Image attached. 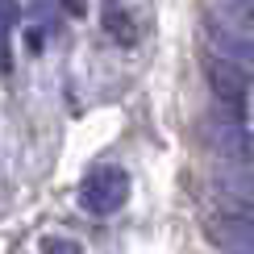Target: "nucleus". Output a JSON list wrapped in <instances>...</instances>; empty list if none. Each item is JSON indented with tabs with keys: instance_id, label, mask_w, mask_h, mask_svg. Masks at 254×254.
I'll list each match as a JSON object with an SVG mask.
<instances>
[{
	"instance_id": "nucleus-1",
	"label": "nucleus",
	"mask_w": 254,
	"mask_h": 254,
	"mask_svg": "<svg viewBox=\"0 0 254 254\" xmlns=\"http://www.w3.org/2000/svg\"><path fill=\"white\" fill-rule=\"evenodd\" d=\"M200 55L217 59V63H225V67L254 79V38L242 34L238 25H229L225 17H217L213 8L200 17Z\"/></svg>"
},
{
	"instance_id": "nucleus-2",
	"label": "nucleus",
	"mask_w": 254,
	"mask_h": 254,
	"mask_svg": "<svg viewBox=\"0 0 254 254\" xmlns=\"http://www.w3.org/2000/svg\"><path fill=\"white\" fill-rule=\"evenodd\" d=\"M204 142L217 158H225L238 171H254V129L242 121V113H229L217 104V113L204 117Z\"/></svg>"
},
{
	"instance_id": "nucleus-3",
	"label": "nucleus",
	"mask_w": 254,
	"mask_h": 254,
	"mask_svg": "<svg viewBox=\"0 0 254 254\" xmlns=\"http://www.w3.org/2000/svg\"><path fill=\"white\" fill-rule=\"evenodd\" d=\"M129 200V171L117 163H100L79 179V204L92 217H113Z\"/></svg>"
},
{
	"instance_id": "nucleus-4",
	"label": "nucleus",
	"mask_w": 254,
	"mask_h": 254,
	"mask_svg": "<svg viewBox=\"0 0 254 254\" xmlns=\"http://www.w3.org/2000/svg\"><path fill=\"white\" fill-rule=\"evenodd\" d=\"M204 234L229 254H254V213H238V208L213 213L204 221Z\"/></svg>"
},
{
	"instance_id": "nucleus-5",
	"label": "nucleus",
	"mask_w": 254,
	"mask_h": 254,
	"mask_svg": "<svg viewBox=\"0 0 254 254\" xmlns=\"http://www.w3.org/2000/svg\"><path fill=\"white\" fill-rule=\"evenodd\" d=\"M213 188L221 192L229 208H238V213H254V171H238V167H229V171H221L213 179Z\"/></svg>"
},
{
	"instance_id": "nucleus-6",
	"label": "nucleus",
	"mask_w": 254,
	"mask_h": 254,
	"mask_svg": "<svg viewBox=\"0 0 254 254\" xmlns=\"http://www.w3.org/2000/svg\"><path fill=\"white\" fill-rule=\"evenodd\" d=\"M17 21H21V8L17 0H0V71H13V34H17Z\"/></svg>"
},
{
	"instance_id": "nucleus-7",
	"label": "nucleus",
	"mask_w": 254,
	"mask_h": 254,
	"mask_svg": "<svg viewBox=\"0 0 254 254\" xmlns=\"http://www.w3.org/2000/svg\"><path fill=\"white\" fill-rule=\"evenodd\" d=\"M213 13H217V17H225L229 25H238L242 34H250V38H254V0H217Z\"/></svg>"
},
{
	"instance_id": "nucleus-8",
	"label": "nucleus",
	"mask_w": 254,
	"mask_h": 254,
	"mask_svg": "<svg viewBox=\"0 0 254 254\" xmlns=\"http://www.w3.org/2000/svg\"><path fill=\"white\" fill-rule=\"evenodd\" d=\"M104 25H109L113 42H133V17H129V13H121L117 4L104 8Z\"/></svg>"
},
{
	"instance_id": "nucleus-9",
	"label": "nucleus",
	"mask_w": 254,
	"mask_h": 254,
	"mask_svg": "<svg viewBox=\"0 0 254 254\" xmlns=\"http://www.w3.org/2000/svg\"><path fill=\"white\" fill-rule=\"evenodd\" d=\"M67 8L71 13H83V0H67Z\"/></svg>"
},
{
	"instance_id": "nucleus-10",
	"label": "nucleus",
	"mask_w": 254,
	"mask_h": 254,
	"mask_svg": "<svg viewBox=\"0 0 254 254\" xmlns=\"http://www.w3.org/2000/svg\"><path fill=\"white\" fill-rule=\"evenodd\" d=\"M225 254H229V250H225Z\"/></svg>"
}]
</instances>
